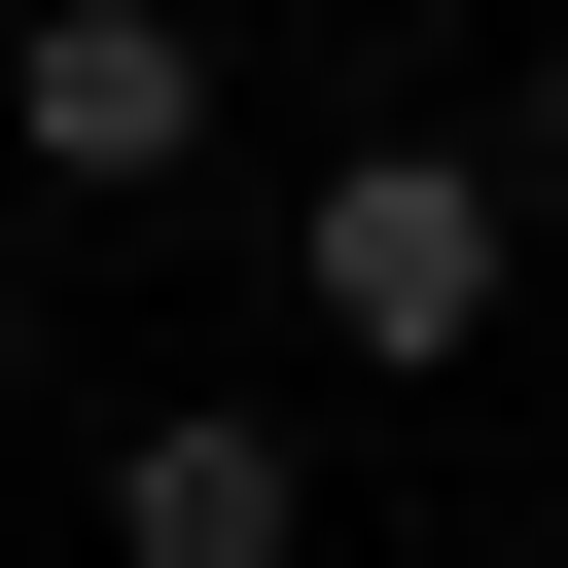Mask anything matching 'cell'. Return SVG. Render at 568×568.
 <instances>
[{
	"mask_svg": "<svg viewBox=\"0 0 568 568\" xmlns=\"http://www.w3.org/2000/svg\"><path fill=\"white\" fill-rule=\"evenodd\" d=\"M106 568H320V462H284L248 390H142V426H106Z\"/></svg>",
	"mask_w": 568,
	"mask_h": 568,
	"instance_id": "3",
	"label": "cell"
},
{
	"mask_svg": "<svg viewBox=\"0 0 568 568\" xmlns=\"http://www.w3.org/2000/svg\"><path fill=\"white\" fill-rule=\"evenodd\" d=\"M0 390H36V248H0Z\"/></svg>",
	"mask_w": 568,
	"mask_h": 568,
	"instance_id": "5",
	"label": "cell"
},
{
	"mask_svg": "<svg viewBox=\"0 0 568 568\" xmlns=\"http://www.w3.org/2000/svg\"><path fill=\"white\" fill-rule=\"evenodd\" d=\"M497 284H532L497 142H320V213H284V320H320L355 390H462V355H497Z\"/></svg>",
	"mask_w": 568,
	"mask_h": 568,
	"instance_id": "1",
	"label": "cell"
},
{
	"mask_svg": "<svg viewBox=\"0 0 568 568\" xmlns=\"http://www.w3.org/2000/svg\"><path fill=\"white\" fill-rule=\"evenodd\" d=\"M532 568H568V532H532Z\"/></svg>",
	"mask_w": 568,
	"mask_h": 568,
	"instance_id": "6",
	"label": "cell"
},
{
	"mask_svg": "<svg viewBox=\"0 0 568 568\" xmlns=\"http://www.w3.org/2000/svg\"><path fill=\"white\" fill-rule=\"evenodd\" d=\"M0 142L106 213V178H178V142H213V36H178V0H36V36H0Z\"/></svg>",
	"mask_w": 568,
	"mask_h": 568,
	"instance_id": "2",
	"label": "cell"
},
{
	"mask_svg": "<svg viewBox=\"0 0 568 568\" xmlns=\"http://www.w3.org/2000/svg\"><path fill=\"white\" fill-rule=\"evenodd\" d=\"M497 213H568V36H532V142H497Z\"/></svg>",
	"mask_w": 568,
	"mask_h": 568,
	"instance_id": "4",
	"label": "cell"
}]
</instances>
